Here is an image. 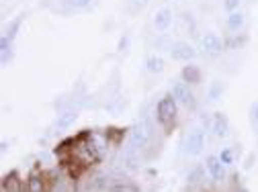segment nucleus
Segmentation results:
<instances>
[{"instance_id":"39448f33","label":"nucleus","mask_w":258,"mask_h":192,"mask_svg":"<svg viewBox=\"0 0 258 192\" xmlns=\"http://www.w3.org/2000/svg\"><path fill=\"white\" fill-rule=\"evenodd\" d=\"M49 190V180L45 174L39 170H33L27 178V192H47Z\"/></svg>"},{"instance_id":"4be33fe9","label":"nucleus","mask_w":258,"mask_h":192,"mask_svg":"<svg viewBox=\"0 0 258 192\" xmlns=\"http://www.w3.org/2000/svg\"><path fill=\"white\" fill-rule=\"evenodd\" d=\"M199 178H201V168H197L195 172H192V174L188 176V182H192V184H195V182H199Z\"/></svg>"},{"instance_id":"f8f14e48","label":"nucleus","mask_w":258,"mask_h":192,"mask_svg":"<svg viewBox=\"0 0 258 192\" xmlns=\"http://www.w3.org/2000/svg\"><path fill=\"white\" fill-rule=\"evenodd\" d=\"M76 119H78V115H76L74 111H66V113H61V115L57 117L55 127H57V129H70V127L76 123Z\"/></svg>"},{"instance_id":"ddd939ff","label":"nucleus","mask_w":258,"mask_h":192,"mask_svg":"<svg viewBox=\"0 0 258 192\" xmlns=\"http://www.w3.org/2000/svg\"><path fill=\"white\" fill-rule=\"evenodd\" d=\"M146 70L152 72V74H160L164 70V59L160 57V55H150L146 59Z\"/></svg>"},{"instance_id":"9d476101","label":"nucleus","mask_w":258,"mask_h":192,"mask_svg":"<svg viewBox=\"0 0 258 192\" xmlns=\"http://www.w3.org/2000/svg\"><path fill=\"white\" fill-rule=\"evenodd\" d=\"M170 23H172V11H170V9H160V11L156 13V17H154V27H156L158 31H166V29L170 27Z\"/></svg>"},{"instance_id":"b1692460","label":"nucleus","mask_w":258,"mask_h":192,"mask_svg":"<svg viewBox=\"0 0 258 192\" xmlns=\"http://www.w3.org/2000/svg\"><path fill=\"white\" fill-rule=\"evenodd\" d=\"M148 3H150V0H134V5H136V7H146Z\"/></svg>"},{"instance_id":"0eeeda50","label":"nucleus","mask_w":258,"mask_h":192,"mask_svg":"<svg viewBox=\"0 0 258 192\" xmlns=\"http://www.w3.org/2000/svg\"><path fill=\"white\" fill-rule=\"evenodd\" d=\"M211 131H213V135L219 137V139H223L225 135H228V131H230V121H228V117H225L223 113H215V115H213Z\"/></svg>"},{"instance_id":"7ed1b4c3","label":"nucleus","mask_w":258,"mask_h":192,"mask_svg":"<svg viewBox=\"0 0 258 192\" xmlns=\"http://www.w3.org/2000/svg\"><path fill=\"white\" fill-rule=\"evenodd\" d=\"M205 147V135L201 129H192L184 139V151L188 155H199Z\"/></svg>"},{"instance_id":"1a4fd4ad","label":"nucleus","mask_w":258,"mask_h":192,"mask_svg":"<svg viewBox=\"0 0 258 192\" xmlns=\"http://www.w3.org/2000/svg\"><path fill=\"white\" fill-rule=\"evenodd\" d=\"M201 45H203V51L209 53V55H217V53H221V49H223V43H221V39H219L215 33H207V35L201 39Z\"/></svg>"},{"instance_id":"4468645a","label":"nucleus","mask_w":258,"mask_h":192,"mask_svg":"<svg viewBox=\"0 0 258 192\" xmlns=\"http://www.w3.org/2000/svg\"><path fill=\"white\" fill-rule=\"evenodd\" d=\"M242 25H244V13H240V11L230 13V17H228V29L230 31H240Z\"/></svg>"},{"instance_id":"dca6fc26","label":"nucleus","mask_w":258,"mask_h":192,"mask_svg":"<svg viewBox=\"0 0 258 192\" xmlns=\"http://www.w3.org/2000/svg\"><path fill=\"white\" fill-rule=\"evenodd\" d=\"M11 39L7 35H3V39H0V53H3V63L7 66L9 59H11Z\"/></svg>"},{"instance_id":"aec40b11","label":"nucleus","mask_w":258,"mask_h":192,"mask_svg":"<svg viewBox=\"0 0 258 192\" xmlns=\"http://www.w3.org/2000/svg\"><path fill=\"white\" fill-rule=\"evenodd\" d=\"M240 3H242V0H223V9L230 11V13H234V11H238Z\"/></svg>"},{"instance_id":"423d86ee","label":"nucleus","mask_w":258,"mask_h":192,"mask_svg":"<svg viewBox=\"0 0 258 192\" xmlns=\"http://www.w3.org/2000/svg\"><path fill=\"white\" fill-rule=\"evenodd\" d=\"M195 53H197L195 47H192L190 43H186V41H176V43L170 45V55L176 61H188V59L195 57Z\"/></svg>"},{"instance_id":"a211bd4d","label":"nucleus","mask_w":258,"mask_h":192,"mask_svg":"<svg viewBox=\"0 0 258 192\" xmlns=\"http://www.w3.org/2000/svg\"><path fill=\"white\" fill-rule=\"evenodd\" d=\"M90 3H92V0H66V5L70 9H76V11H82V9L90 7Z\"/></svg>"},{"instance_id":"f257e3e1","label":"nucleus","mask_w":258,"mask_h":192,"mask_svg":"<svg viewBox=\"0 0 258 192\" xmlns=\"http://www.w3.org/2000/svg\"><path fill=\"white\" fill-rule=\"evenodd\" d=\"M176 117H178V107H176V101L172 94H166L164 99H160L158 107H156V119L158 123L162 125V129L166 133L172 131V127L176 123Z\"/></svg>"},{"instance_id":"412c9836","label":"nucleus","mask_w":258,"mask_h":192,"mask_svg":"<svg viewBox=\"0 0 258 192\" xmlns=\"http://www.w3.org/2000/svg\"><path fill=\"white\" fill-rule=\"evenodd\" d=\"M223 90V86L217 82V84H213V88H211V92H209V96H211V101H217V96H219V92Z\"/></svg>"},{"instance_id":"6ab92c4d","label":"nucleus","mask_w":258,"mask_h":192,"mask_svg":"<svg viewBox=\"0 0 258 192\" xmlns=\"http://www.w3.org/2000/svg\"><path fill=\"white\" fill-rule=\"evenodd\" d=\"M219 159L225 164V166H230V164H234V151L230 149V147H225L221 153H219Z\"/></svg>"},{"instance_id":"5701e85b","label":"nucleus","mask_w":258,"mask_h":192,"mask_svg":"<svg viewBox=\"0 0 258 192\" xmlns=\"http://www.w3.org/2000/svg\"><path fill=\"white\" fill-rule=\"evenodd\" d=\"M250 117H252V121H254V123H258V103L250 109Z\"/></svg>"},{"instance_id":"f3484780","label":"nucleus","mask_w":258,"mask_h":192,"mask_svg":"<svg viewBox=\"0 0 258 192\" xmlns=\"http://www.w3.org/2000/svg\"><path fill=\"white\" fill-rule=\"evenodd\" d=\"M21 23H23V17H17V19H15V21H13L11 25H9V29H7V33H5V35H7V37H9L11 41H13L15 37H17V31H19Z\"/></svg>"},{"instance_id":"9b49d317","label":"nucleus","mask_w":258,"mask_h":192,"mask_svg":"<svg viewBox=\"0 0 258 192\" xmlns=\"http://www.w3.org/2000/svg\"><path fill=\"white\" fill-rule=\"evenodd\" d=\"M180 78L186 84H199L201 82V70H199V66H184L182 72H180Z\"/></svg>"},{"instance_id":"20e7f679","label":"nucleus","mask_w":258,"mask_h":192,"mask_svg":"<svg viewBox=\"0 0 258 192\" xmlns=\"http://www.w3.org/2000/svg\"><path fill=\"white\" fill-rule=\"evenodd\" d=\"M170 94L174 96L176 103H180L184 107H195V96H192V92L188 90V84L186 82H176L172 86V92Z\"/></svg>"},{"instance_id":"f03ea898","label":"nucleus","mask_w":258,"mask_h":192,"mask_svg":"<svg viewBox=\"0 0 258 192\" xmlns=\"http://www.w3.org/2000/svg\"><path fill=\"white\" fill-rule=\"evenodd\" d=\"M150 135H152L150 123L148 121H140L132 129V133H129V139H127L129 149H142V147H146V143L150 141Z\"/></svg>"},{"instance_id":"2eb2a0df","label":"nucleus","mask_w":258,"mask_h":192,"mask_svg":"<svg viewBox=\"0 0 258 192\" xmlns=\"http://www.w3.org/2000/svg\"><path fill=\"white\" fill-rule=\"evenodd\" d=\"M3 188H5V190H9V192H19V190H21V180H19V174H17V172H11V174L5 178Z\"/></svg>"},{"instance_id":"6e6552de","label":"nucleus","mask_w":258,"mask_h":192,"mask_svg":"<svg viewBox=\"0 0 258 192\" xmlns=\"http://www.w3.org/2000/svg\"><path fill=\"white\" fill-rule=\"evenodd\" d=\"M205 168H207V172L211 174L213 180H223V176H225V164L219 159V155H209L205 159Z\"/></svg>"}]
</instances>
